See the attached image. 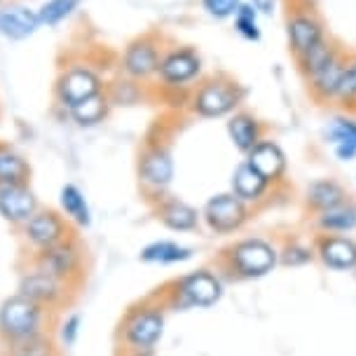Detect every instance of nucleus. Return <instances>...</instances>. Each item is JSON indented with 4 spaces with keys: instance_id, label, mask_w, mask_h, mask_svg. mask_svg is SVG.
Instances as JSON below:
<instances>
[{
    "instance_id": "nucleus-28",
    "label": "nucleus",
    "mask_w": 356,
    "mask_h": 356,
    "mask_svg": "<svg viewBox=\"0 0 356 356\" xmlns=\"http://www.w3.org/2000/svg\"><path fill=\"white\" fill-rule=\"evenodd\" d=\"M309 202L312 207L321 209V211H328V209H335L345 202V193L338 183L333 181H319L309 188Z\"/></svg>"
},
{
    "instance_id": "nucleus-22",
    "label": "nucleus",
    "mask_w": 356,
    "mask_h": 356,
    "mask_svg": "<svg viewBox=\"0 0 356 356\" xmlns=\"http://www.w3.org/2000/svg\"><path fill=\"white\" fill-rule=\"evenodd\" d=\"M267 181L251 167L249 162H241L232 174V193L241 202H253L265 193Z\"/></svg>"
},
{
    "instance_id": "nucleus-11",
    "label": "nucleus",
    "mask_w": 356,
    "mask_h": 356,
    "mask_svg": "<svg viewBox=\"0 0 356 356\" xmlns=\"http://www.w3.org/2000/svg\"><path fill=\"white\" fill-rule=\"evenodd\" d=\"M207 227L216 234H230L246 222V204L234 193L213 195L202 209Z\"/></svg>"
},
{
    "instance_id": "nucleus-5",
    "label": "nucleus",
    "mask_w": 356,
    "mask_h": 356,
    "mask_svg": "<svg viewBox=\"0 0 356 356\" xmlns=\"http://www.w3.org/2000/svg\"><path fill=\"white\" fill-rule=\"evenodd\" d=\"M78 291L80 289L47 275V272L38 270L33 265L24 267L17 282L19 296L29 298V300H33L35 305H40V307L49 309L52 314L54 312H61L63 307H68V305L73 302V298L78 296Z\"/></svg>"
},
{
    "instance_id": "nucleus-24",
    "label": "nucleus",
    "mask_w": 356,
    "mask_h": 356,
    "mask_svg": "<svg viewBox=\"0 0 356 356\" xmlns=\"http://www.w3.org/2000/svg\"><path fill=\"white\" fill-rule=\"evenodd\" d=\"M227 134H230V141L241 152H251L260 143V127L249 113H237L227 122Z\"/></svg>"
},
{
    "instance_id": "nucleus-17",
    "label": "nucleus",
    "mask_w": 356,
    "mask_h": 356,
    "mask_svg": "<svg viewBox=\"0 0 356 356\" xmlns=\"http://www.w3.org/2000/svg\"><path fill=\"white\" fill-rule=\"evenodd\" d=\"M59 211L66 216L68 222L73 227H85L92 225V209H89V202L85 193L80 190V186L75 183H63L59 190Z\"/></svg>"
},
{
    "instance_id": "nucleus-14",
    "label": "nucleus",
    "mask_w": 356,
    "mask_h": 356,
    "mask_svg": "<svg viewBox=\"0 0 356 356\" xmlns=\"http://www.w3.org/2000/svg\"><path fill=\"white\" fill-rule=\"evenodd\" d=\"M40 209L38 195L31 183L24 186H0V218L10 222L12 227H22L31 216Z\"/></svg>"
},
{
    "instance_id": "nucleus-35",
    "label": "nucleus",
    "mask_w": 356,
    "mask_h": 356,
    "mask_svg": "<svg viewBox=\"0 0 356 356\" xmlns=\"http://www.w3.org/2000/svg\"><path fill=\"white\" fill-rule=\"evenodd\" d=\"M202 8L207 10V15L216 19H227L237 12L239 0H202Z\"/></svg>"
},
{
    "instance_id": "nucleus-34",
    "label": "nucleus",
    "mask_w": 356,
    "mask_h": 356,
    "mask_svg": "<svg viewBox=\"0 0 356 356\" xmlns=\"http://www.w3.org/2000/svg\"><path fill=\"white\" fill-rule=\"evenodd\" d=\"M335 56H333V49L328 47L326 42H319L316 47H312L307 54H302V61H305V66H307V71L312 75H316L321 71V68H326L330 61H333Z\"/></svg>"
},
{
    "instance_id": "nucleus-25",
    "label": "nucleus",
    "mask_w": 356,
    "mask_h": 356,
    "mask_svg": "<svg viewBox=\"0 0 356 356\" xmlns=\"http://www.w3.org/2000/svg\"><path fill=\"white\" fill-rule=\"evenodd\" d=\"M0 356H59V349H56L52 335L42 333L22 342L0 345Z\"/></svg>"
},
{
    "instance_id": "nucleus-40",
    "label": "nucleus",
    "mask_w": 356,
    "mask_h": 356,
    "mask_svg": "<svg viewBox=\"0 0 356 356\" xmlns=\"http://www.w3.org/2000/svg\"><path fill=\"white\" fill-rule=\"evenodd\" d=\"M3 5H5V0H0V8H3Z\"/></svg>"
},
{
    "instance_id": "nucleus-20",
    "label": "nucleus",
    "mask_w": 356,
    "mask_h": 356,
    "mask_svg": "<svg viewBox=\"0 0 356 356\" xmlns=\"http://www.w3.org/2000/svg\"><path fill=\"white\" fill-rule=\"evenodd\" d=\"M33 169L22 152L10 145H0V186H24L31 183Z\"/></svg>"
},
{
    "instance_id": "nucleus-26",
    "label": "nucleus",
    "mask_w": 356,
    "mask_h": 356,
    "mask_svg": "<svg viewBox=\"0 0 356 356\" xmlns=\"http://www.w3.org/2000/svg\"><path fill=\"white\" fill-rule=\"evenodd\" d=\"M321 258L333 270H349L356 265V244L342 237L326 239L321 244Z\"/></svg>"
},
{
    "instance_id": "nucleus-39",
    "label": "nucleus",
    "mask_w": 356,
    "mask_h": 356,
    "mask_svg": "<svg viewBox=\"0 0 356 356\" xmlns=\"http://www.w3.org/2000/svg\"><path fill=\"white\" fill-rule=\"evenodd\" d=\"M122 356H152V354H136V352H122Z\"/></svg>"
},
{
    "instance_id": "nucleus-19",
    "label": "nucleus",
    "mask_w": 356,
    "mask_h": 356,
    "mask_svg": "<svg viewBox=\"0 0 356 356\" xmlns=\"http://www.w3.org/2000/svg\"><path fill=\"white\" fill-rule=\"evenodd\" d=\"M246 162H249L265 181H275V178L284 174V167H286L284 152L279 150L277 143H270V141H260L256 148L249 152V160Z\"/></svg>"
},
{
    "instance_id": "nucleus-31",
    "label": "nucleus",
    "mask_w": 356,
    "mask_h": 356,
    "mask_svg": "<svg viewBox=\"0 0 356 356\" xmlns=\"http://www.w3.org/2000/svg\"><path fill=\"white\" fill-rule=\"evenodd\" d=\"M342 71H345V68H342L335 59L330 61L326 68H321V71L314 75V87H316V92H321L323 97H328V94H335V92H338V82H340V78H342Z\"/></svg>"
},
{
    "instance_id": "nucleus-41",
    "label": "nucleus",
    "mask_w": 356,
    "mask_h": 356,
    "mask_svg": "<svg viewBox=\"0 0 356 356\" xmlns=\"http://www.w3.org/2000/svg\"><path fill=\"white\" fill-rule=\"evenodd\" d=\"M0 145H3V143H0Z\"/></svg>"
},
{
    "instance_id": "nucleus-18",
    "label": "nucleus",
    "mask_w": 356,
    "mask_h": 356,
    "mask_svg": "<svg viewBox=\"0 0 356 356\" xmlns=\"http://www.w3.org/2000/svg\"><path fill=\"white\" fill-rule=\"evenodd\" d=\"M193 249L183 244H176V241L169 239H160V241H150L145 244L138 258L141 263L148 265H176V263H186V260L193 258Z\"/></svg>"
},
{
    "instance_id": "nucleus-38",
    "label": "nucleus",
    "mask_w": 356,
    "mask_h": 356,
    "mask_svg": "<svg viewBox=\"0 0 356 356\" xmlns=\"http://www.w3.org/2000/svg\"><path fill=\"white\" fill-rule=\"evenodd\" d=\"M275 3L277 0H251V8L260 12V15H272L275 12Z\"/></svg>"
},
{
    "instance_id": "nucleus-4",
    "label": "nucleus",
    "mask_w": 356,
    "mask_h": 356,
    "mask_svg": "<svg viewBox=\"0 0 356 356\" xmlns=\"http://www.w3.org/2000/svg\"><path fill=\"white\" fill-rule=\"evenodd\" d=\"M29 265L80 289L87 277V251L78 234H71L68 239L49 246V249L31 253Z\"/></svg>"
},
{
    "instance_id": "nucleus-15",
    "label": "nucleus",
    "mask_w": 356,
    "mask_h": 356,
    "mask_svg": "<svg viewBox=\"0 0 356 356\" xmlns=\"http://www.w3.org/2000/svg\"><path fill=\"white\" fill-rule=\"evenodd\" d=\"M42 29L38 10L24 8V5H3L0 8V35L12 42L29 40Z\"/></svg>"
},
{
    "instance_id": "nucleus-7",
    "label": "nucleus",
    "mask_w": 356,
    "mask_h": 356,
    "mask_svg": "<svg viewBox=\"0 0 356 356\" xmlns=\"http://www.w3.org/2000/svg\"><path fill=\"white\" fill-rule=\"evenodd\" d=\"M71 234H75L73 225L68 222V218L59 209H52V207H40L22 227H19L22 244L26 246L31 253L49 249V246L68 239Z\"/></svg>"
},
{
    "instance_id": "nucleus-16",
    "label": "nucleus",
    "mask_w": 356,
    "mask_h": 356,
    "mask_svg": "<svg viewBox=\"0 0 356 356\" xmlns=\"http://www.w3.org/2000/svg\"><path fill=\"white\" fill-rule=\"evenodd\" d=\"M202 213L188 202L178 200V197H164L157 207V220L162 222L167 230L174 232H193L200 225Z\"/></svg>"
},
{
    "instance_id": "nucleus-36",
    "label": "nucleus",
    "mask_w": 356,
    "mask_h": 356,
    "mask_svg": "<svg viewBox=\"0 0 356 356\" xmlns=\"http://www.w3.org/2000/svg\"><path fill=\"white\" fill-rule=\"evenodd\" d=\"M338 97L342 99H352L356 97V61L352 63V66H347L345 71H342V78L338 82Z\"/></svg>"
},
{
    "instance_id": "nucleus-21",
    "label": "nucleus",
    "mask_w": 356,
    "mask_h": 356,
    "mask_svg": "<svg viewBox=\"0 0 356 356\" xmlns=\"http://www.w3.org/2000/svg\"><path fill=\"white\" fill-rule=\"evenodd\" d=\"M111 111H113V104L104 89V92L97 94V97L82 101V104L71 108V111H68V118H71L78 127H82V129H89V127H99L101 122H106L108 115H111Z\"/></svg>"
},
{
    "instance_id": "nucleus-23",
    "label": "nucleus",
    "mask_w": 356,
    "mask_h": 356,
    "mask_svg": "<svg viewBox=\"0 0 356 356\" xmlns=\"http://www.w3.org/2000/svg\"><path fill=\"white\" fill-rule=\"evenodd\" d=\"M289 38L291 44H293V52L300 56L307 54L312 47H316L323 40L319 24L309 17H296L293 22H289Z\"/></svg>"
},
{
    "instance_id": "nucleus-6",
    "label": "nucleus",
    "mask_w": 356,
    "mask_h": 356,
    "mask_svg": "<svg viewBox=\"0 0 356 356\" xmlns=\"http://www.w3.org/2000/svg\"><path fill=\"white\" fill-rule=\"evenodd\" d=\"M222 284L209 270H197L171 284L169 305L176 309H207L220 300Z\"/></svg>"
},
{
    "instance_id": "nucleus-27",
    "label": "nucleus",
    "mask_w": 356,
    "mask_h": 356,
    "mask_svg": "<svg viewBox=\"0 0 356 356\" xmlns=\"http://www.w3.org/2000/svg\"><path fill=\"white\" fill-rule=\"evenodd\" d=\"M80 5L82 0H44L38 8V19H40L42 26L54 29L66 22V19H71L80 10Z\"/></svg>"
},
{
    "instance_id": "nucleus-29",
    "label": "nucleus",
    "mask_w": 356,
    "mask_h": 356,
    "mask_svg": "<svg viewBox=\"0 0 356 356\" xmlns=\"http://www.w3.org/2000/svg\"><path fill=\"white\" fill-rule=\"evenodd\" d=\"M106 94L111 99L113 108L115 106H134L141 99V85L131 78H120L111 85H106Z\"/></svg>"
},
{
    "instance_id": "nucleus-30",
    "label": "nucleus",
    "mask_w": 356,
    "mask_h": 356,
    "mask_svg": "<svg viewBox=\"0 0 356 356\" xmlns=\"http://www.w3.org/2000/svg\"><path fill=\"white\" fill-rule=\"evenodd\" d=\"M321 225L328 227V230H352L356 225V209L354 207H335V209H328V211H323L321 216Z\"/></svg>"
},
{
    "instance_id": "nucleus-12",
    "label": "nucleus",
    "mask_w": 356,
    "mask_h": 356,
    "mask_svg": "<svg viewBox=\"0 0 356 356\" xmlns=\"http://www.w3.org/2000/svg\"><path fill=\"white\" fill-rule=\"evenodd\" d=\"M275 263V249L263 239H244L230 249V267L239 277H263Z\"/></svg>"
},
{
    "instance_id": "nucleus-3",
    "label": "nucleus",
    "mask_w": 356,
    "mask_h": 356,
    "mask_svg": "<svg viewBox=\"0 0 356 356\" xmlns=\"http://www.w3.org/2000/svg\"><path fill=\"white\" fill-rule=\"evenodd\" d=\"M104 89H106V80L94 63H87L82 59L68 61L66 66L59 68V73L54 78V87H52L54 106L61 108L68 115L71 108L97 97Z\"/></svg>"
},
{
    "instance_id": "nucleus-1",
    "label": "nucleus",
    "mask_w": 356,
    "mask_h": 356,
    "mask_svg": "<svg viewBox=\"0 0 356 356\" xmlns=\"http://www.w3.org/2000/svg\"><path fill=\"white\" fill-rule=\"evenodd\" d=\"M49 328H52V312L29 298L12 293L0 302V345L35 338L49 333Z\"/></svg>"
},
{
    "instance_id": "nucleus-9",
    "label": "nucleus",
    "mask_w": 356,
    "mask_h": 356,
    "mask_svg": "<svg viewBox=\"0 0 356 356\" xmlns=\"http://www.w3.org/2000/svg\"><path fill=\"white\" fill-rule=\"evenodd\" d=\"M160 59H162L160 44L152 40L150 35H141L124 47L122 56H120V68H122L124 78L145 82L157 75Z\"/></svg>"
},
{
    "instance_id": "nucleus-13",
    "label": "nucleus",
    "mask_w": 356,
    "mask_h": 356,
    "mask_svg": "<svg viewBox=\"0 0 356 356\" xmlns=\"http://www.w3.org/2000/svg\"><path fill=\"white\" fill-rule=\"evenodd\" d=\"M202 71V59L193 47H174L162 54L157 78L167 87H186Z\"/></svg>"
},
{
    "instance_id": "nucleus-2",
    "label": "nucleus",
    "mask_w": 356,
    "mask_h": 356,
    "mask_svg": "<svg viewBox=\"0 0 356 356\" xmlns=\"http://www.w3.org/2000/svg\"><path fill=\"white\" fill-rule=\"evenodd\" d=\"M164 307L155 302H138L120 321L118 340L122 352L152 354L164 335Z\"/></svg>"
},
{
    "instance_id": "nucleus-33",
    "label": "nucleus",
    "mask_w": 356,
    "mask_h": 356,
    "mask_svg": "<svg viewBox=\"0 0 356 356\" xmlns=\"http://www.w3.org/2000/svg\"><path fill=\"white\" fill-rule=\"evenodd\" d=\"M82 330V316L78 312H71L59 321V328H56V335H59V342L63 347H73L80 338Z\"/></svg>"
},
{
    "instance_id": "nucleus-32",
    "label": "nucleus",
    "mask_w": 356,
    "mask_h": 356,
    "mask_svg": "<svg viewBox=\"0 0 356 356\" xmlns=\"http://www.w3.org/2000/svg\"><path fill=\"white\" fill-rule=\"evenodd\" d=\"M234 29H237L246 40H258L260 38L256 10H253L251 5H239L237 8V12H234Z\"/></svg>"
},
{
    "instance_id": "nucleus-37",
    "label": "nucleus",
    "mask_w": 356,
    "mask_h": 356,
    "mask_svg": "<svg viewBox=\"0 0 356 356\" xmlns=\"http://www.w3.org/2000/svg\"><path fill=\"white\" fill-rule=\"evenodd\" d=\"M330 136H340V138H347L356 145V124L352 120H335V127L330 131Z\"/></svg>"
},
{
    "instance_id": "nucleus-8",
    "label": "nucleus",
    "mask_w": 356,
    "mask_h": 356,
    "mask_svg": "<svg viewBox=\"0 0 356 356\" xmlns=\"http://www.w3.org/2000/svg\"><path fill=\"white\" fill-rule=\"evenodd\" d=\"M239 99H241V92L234 82L213 78V80L202 82V85L197 87L190 104H193V111L200 118L211 120V118H222V115H227V113H232L234 106L239 104Z\"/></svg>"
},
{
    "instance_id": "nucleus-10",
    "label": "nucleus",
    "mask_w": 356,
    "mask_h": 356,
    "mask_svg": "<svg viewBox=\"0 0 356 356\" xmlns=\"http://www.w3.org/2000/svg\"><path fill=\"white\" fill-rule=\"evenodd\" d=\"M136 171L138 181L148 193H164L174 181V157L162 143H152L138 155Z\"/></svg>"
}]
</instances>
